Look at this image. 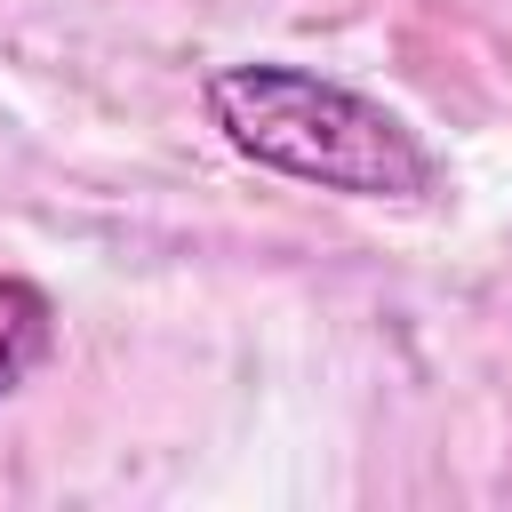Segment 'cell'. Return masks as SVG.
Listing matches in <instances>:
<instances>
[{
    "mask_svg": "<svg viewBox=\"0 0 512 512\" xmlns=\"http://www.w3.org/2000/svg\"><path fill=\"white\" fill-rule=\"evenodd\" d=\"M208 112L232 152H248L256 168H280L296 184H320V192L424 200L440 184L432 152L416 144V128L400 112H384L376 96L320 80L304 64H224V72H208Z\"/></svg>",
    "mask_w": 512,
    "mask_h": 512,
    "instance_id": "cell-1",
    "label": "cell"
},
{
    "mask_svg": "<svg viewBox=\"0 0 512 512\" xmlns=\"http://www.w3.org/2000/svg\"><path fill=\"white\" fill-rule=\"evenodd\" d=\"M48 344H56V304L32 280L0 272V392H16L48 360Z\"/></svg>",
    "mask_w": 512,
    "mask_h": 512,
    "instance_id": "cell-2",
    "label": "cell"
}]
</instances>
